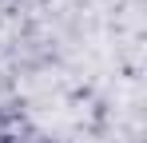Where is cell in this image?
<instances>
[{
  "label": "cell",
  "instance_id": "obj_1",
  "mask_svg": "<svg viewBox=\"0 0 147 143\" xmlns=\"http://www.w3.org/2000/svg\"><path fill=\"white\" fill-rule=\"evenodd\" d=\"M36 143H52V139H36Z\"/></svg>",
  "mask_w": 147,
  "mask_h": 143
}]
</instances>
